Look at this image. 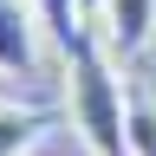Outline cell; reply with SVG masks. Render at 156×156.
I'll use <instances>...</instances> for the list:
<instances>
[{
  "mask_svg": "<svg viewBox=\"0 0 156 156\" xmlns=\"http://www.w3.org/2000/svg\"><path fill=\"white\" fill-rule=\"evenodd\" d=\"M58 65H65V117H72L78 143L91 156H130L124 150V98H130V85L117 78V58L98 39V26L78 33L58 52Z\"/></svg>",
  "mask_w": 156,
  "mask_h": 156,
  "instance_id": "obj_1",
  "label": "cell"
},
{
  "mask_svg": "<svg viewBox=\"0 0 156 156\" xmlns=\"http://www.w3.org/2000/svg\"><path fill=\"white\" fill-rule=\"evenodd\" d=\"M98 39L111 46L117 65H130V58H143L156 46V0H104L98 7Z\"/></svg>",
  "mask_w": 156,
  "mask_h": 156,
  "instance_id": "obj_2",
  "label": "cell"
},
{
  "mask_svg": "<svg viewBox=\"0 0 156 156\" xmlns=\"http://www.w3.org/2000/svg\"><path fill=\"white\" fill-rule=\"evenodd\" d=\"M39 26L33 0H0V78H33L39 72Z\"/></svg>",
  "mask_w": 156,
  "mask_h": 156,
  "instance_id": "obj_3",
  "label": "cell"
},
{
  "mask_svg": "<svg viewBox=\"0 0 156 156\" xmlns=\"http://www.w3.org/2000/svg\"><path fill=\"white\" fill-rule=\"evenodd\" d=\"M124 150L130 156H156V91L130 78V98H124Z\"/></svg>",
  "mask_w": 156,
  "mask_h": 156,
  "instance_id": "obj_4",
  "label": "cell"
},
{
  "mask_svg": "<svg viewBox=\"0 0 156 156\" xmlns=\"http://www.w3.org/2000/svg\"><path fill=\"white\" fill-rule=\"evenodd\" d=\"M46 124H52L46 104H0V156H20L26 143H39Z\"/></svg>",
  "mask_w": 156,
  "mask_h": 156,
  "instance_id": "obj_5",
  "label": "cell"
},
{
  "mask_svg": "<svg viewBox=\"0 0 156 156\" xmlns=\"http://www.w3.org/2000/svg\"><path fill=\"white\" fill-rule=\"evenodd\" d=\"M33 13H39V26H46V39H52L58 52H65L72 39H78V33L91 26V20H85V7H78V0H33Z\"/></svg>",
  "mask_w": 156,
  "mask_h": 156,
  "instance_id": "obj_6",
  "label": "cell"
},
{
  "mask_svg": "<svg viewBox=\"0 0 156 156\" xmlns=\"http://www.w3.org/2000/svg\"><path fill=\"white\" fill-rule=\"evenodd\" d=\"M78 7H85V20H98V7H104V0H78Z\"/></svg>",
  "mask_w": 156,
  "mask_h": 156,
  "instance_id": "obj_7",
  "label": "cell"
}]
</instances>
